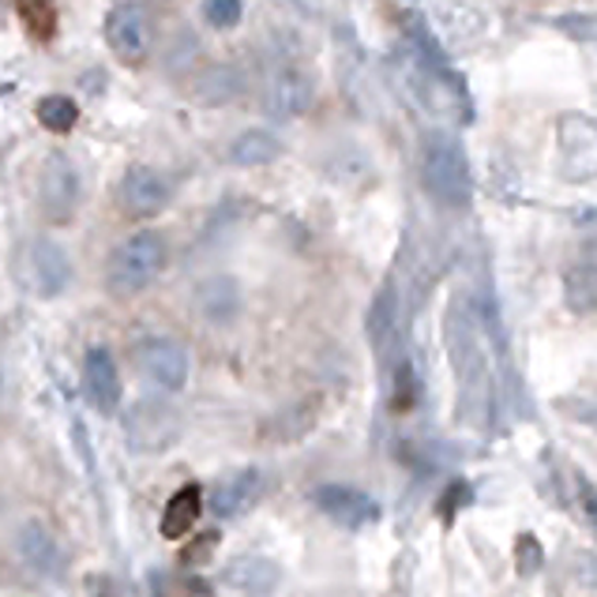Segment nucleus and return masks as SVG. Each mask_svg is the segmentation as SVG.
Masks as SVG:
<instances>
[{
    "label": "nucleus",
    "mask_w": 597,
    "mask_h": 597,
    "mask_svg": "<svg viewBox=\"0 0 597 597\" xmlns=\"http://www.w3.org/2000/svg\"><path fill=\"white\" fill-rule=\"evenodd\" d=\"M421 188L444 210H462L473 199V177H470V162L462 154V147L455 143L444 131L421 143Z\"/></svg>",
    "instance_id": "obj_1"
},
{
    "label": "nucleus",
    "mask_w": 597,
    "mask_h": 597,
    "mask_svg": "<svg viewBox=\"0 0 597 597\" xmlns=\"http://www.w3.org/2000/svg\"><path fill=\"white\" fill-rule=\"evenodd\" d=\"M170 249H165V237L158 230H139L128 241H120L113 249L110 263H105V286L117 297H136L162 275Z\"/></svg>",
    "instance_id": "obj_2"
},
{
    "label": "nucleus",
    "mask_w": 597,
    "mask_h": 597,
    "mask_svg": "<svg viewBox=\"0 0 597 597\" xmlns=\"http://www.w3.org/2000/svg\"><path fill=\"white\" fill-rule=\"evenodd\" d=\"M83 204V177L68 154H49L38 173V207L53 226H68Z\"/></svg>",
    "instance_id": "obj_3"
},
{
    "label": "nucleus",
    "mask_w": 597,
    "mask_h": 597,
    "mask_svg": "<svg viewBox=\"0 0 597 597\" xmlns=\"http://www.w3.org/2000/svg\"><path fill=\"white\" fill-rule=\"evenodd\" d=\"M15 271H20L23 289L34 297H60L68 289V283H72V260H68V252L60 249L57 241H49V237L26 241Z\"/></svg>",
    "instance_id": "obj_4"
},
{
    "label": "nucleus",
    "mask_w": 597,
    "mask_h": 597,
    "mask_svg": "<svg viewBox=\"0 0 597 597\" xmlns=\"http://www.w3.org/2000/svg\"><path fill=\"white\" fill-rule=\"evenodd\" d=\"M105 46L120 65H143L151 53V15L143 4H117L105 15Z\"/></svg>",
    "instance_id": "obj_5"
},
{
    "label": "nucleus",
    "mask_w": 597,
    "mask_h": 597,
    "mask_svg": "<svg viewBox=\"0 0 597 597\" xmlns=\"http://www.w3.org/2000/svg\"><path fill=\"white\" fill-rule=\"evenodd\" d=\"M136 365L154 388L181 391L188 383V349L177 338H147L136 346Z\"/></svg>",
    "instance_id": "obj_6"
},
{
    "label": "nucleus",
    "mask_w": 597,
    "mask_h": 597,
    "mask_svg": "<svg viewBox=\"0 0 597 597\" xmlns=\"http://www.w3.org/2000/svg\"><path fill=\"white\" fill-rule=\"evenodd\" d=\"M560 170L567 181L597 177V125L590 117L560 120Z\"/></svg>",
    "instance_id": "obj_7"
},
{
    "label": "nucleus",
    "mask_w": 597,
    "mask_h": 597,
    "mask_svg": "<svg viewBox=\"0 0 597 597\" xmlns=\"http://www.w3.org/2000/svg\"><path fill=\"white\" fill-rule=\"evenodd\" d=\"M117 196L128 218H154L170 207L173 188L151 165H131V170H125V177H120Z\"/></svg>",
    "instance_id": "obj_8"
},
{
    "label": "nucleus",
    "mask_w": 597,
    "mask_h": 597,
    "mask_svg": "<svg viewBox=\"0 0 597 597\" xmlns=\"http://www.w3.org/2000/svg\"><path fill=\"white\" fill-rule=\"evenodd\" d=\"M312 504L346 530H361V526H372L380 519V504L354 485H320L312 493Z\"/></svg>",
    "instance_id": "obj_9"
},
{
    "label": "nucleus",
    "mask_w": 597,
    "mask_h": 597,
    "mask_svg": "<svg viewBox=\"0 0 597 597\" xmlns=\"http://www.w3.org/2000/svg\"><path fill=\"white\" fill-rule=\"evenodd\" d=\"M83 391L91 399V406L99 414H117L120 406V372L117 361L105 346L87 349V361H83Z\"/></svg>",
    "instance_id": "obj_10"
},
{
    "label": "nucleus",
    "mask_w": 597,
    "mask_h": 597,
    "mask_svg": "<svg viewBox=\"0 0 597 597\" xmlns=\"http://www.w3.org/2000/svg\"><path fill=\"white\" fill-rule=\"evenodd\" d=\"M309 102H312V83L301 68L283 65V68L271 72V79H267V113L271 117L294 120L309 110Z\"/></svg>",
    "instance_id": "obj_11"
},
{
    "label": "nucleus",
    "mask_w": 597,
    "mask_h": 597,
    "mask_svg": "<svg viewBox=\"0 0 597 597\" xmlns=\"http://www.w3.org/2000/svg\"><path fill=\"white\" fill-rule=\"evenodd\" d=\"M263 493V473L260 470H237L230 478H222L210 493V507L222 519H233V515H244Z\"/></svg>",
    "instance_id": "obj_12"
},
{
    "label": "nucleus",
    "mask_w": 597,
    "mask_h": 597,
    "mask_svg": "<svg viewBox=\"0 0 597 597\" xmlns=\"http://www.w3.org/2000/svg\"><path fill=\"white\" fill-rule=\"evenodd\" d=\"M20 552L26 556V564H31L34 572H42V575H65L68 556H65L60 541L53 538L46 526H38V523L23 526V530H20Z\"/></svg>",
    "instance_id": "obj_13"
},
{
    "label": "nucleus",
    "mask_w": 597,
    "mask_h": 597,
    "mask_svg": "<svg viewBox=\"0 0 597 597\" xmlns=\"http://www.w3.org/2000/svg\"><path fill=\"white\" fill-rule=\"evenodd\" d=\"M199 512H204V489H199V485H184V489H177V493L170 496V504H165V512H162V523H158V530H162V538L181 541L184 533L196 526Z\"/></svg>",
    "instance_id": "obj_14"
},
{
    "label": "nucleus",
    "mask_w": 597,
    "mask_h": 597,
    "mask_svg": "<svg viewBox=\"0 0 597 597\" xmlns=\"http://www.w3.org/2000/svg\"><path fill=\"white\" fill-rule=\"evenodd\" d=\"M196 309L210 323H230L241 312V289H237L233 278H210V283L199 286Z\"/></svg>",
    "instance_id": "obj_15"
},
{
    "label": "nucleus",
    "mask_w": 597,
    "mask_h": 597,
    "mask_svg": "<svg viewBox=\"0 0 597 597\" xmlns=\"http://www.w3.org/2000/svg\"><path fill=\"white\" fill-rule=\"evenodd\" d=\"M278 154H283V147H278V139L271 136L267 128L241 131V136L233 139V147H230V162L244 165V170H260V165H271Z\"/></svg>",
    "instance_id": "obj_16"
},
{
    "label": "nucleus",
    "mask_w": 597,
    "mask_h": 597,
    "mask_svg": "<svg viewBox=\"0 0 597 597\" xmlns=\"http://www.w3.org/2000/svg\"><path fill=\"white\" fill-rule=\"evenodd\" d=\"M564 305L575 315H594L597 312V267L590 263H575L564 275Z\"/></svg>",
    "instance_id": "obj_17"
},
{
    "label": "nucleus",
    "mask_w": 597,
    "mask_h": 597,
    "mask_svg": "<svg viewBox=\"0 0 597 597\" xmlns=\"http://www.w3.org/2000/svg\"><path fill=\"white\" fill-rule=\"evenodd\" d=\"M394 315H399V301H394L391 289H383V294L372 301V309H368V323H365L376 354H388V346L394 338Z\"/></svg>",
    "instance_id": "obj_18"
},
{
    "label": "nucleus",
    "mask_w": 597,
    "mask_h": 597,
    "mask_svg": "<svg viewBox=\"0 0 597 597\" xmlns=\"http://www.w3.org/2000/svg\"><path fill=\"white\" fill-rule=\"evenodd\" d=\"M15 12L31 38L49 42L57 34V0H15Z\"/></svg>",
    "instance_id": "obj_19"
},
{
    "label": "nucleus",
    "mask_w": 597,
    "mask_h": 597,
    "mask_svg": "<svg viewBox=\"0 0 597 597\" xmlns=\"http://www.w3.org/2000/svg\"><path fill=\"white\" fill-rule=\"evenodd\" d=\"M34 113H38L42 128L57 131V136L72 131L76 120H79V105L68 99V94H46V99L38 102V110H34Z\"/></svg>",
    "instance_id": "obj_20"
},
{
    "label": "nucleus",
    "mask_w": 597,
    "mask_h": 597,
    "mask_svg": "<svg viewBox=\"0 0 597 597\" xmlns=\"http://www.w3.org/2000/svg\"><path fill=\"white\" fill-rule=\"evenodd\" d=\"M226 578H230V586H237V590L256 594V586H252V583L260 578V583L271 586V583H275V567L263 564V560H241V564L230 567V575H226Z\"/></svg>",
    "instance_id": "obj_21"
},
{
    "label": "nucleus",
    "mask_w": 597,
    "mask_h": 597,
    "mask_svg": "<svg viewBox=\"0 0 597 597\" xmlns=\"http://www.w3.org/2000/svg\"><path fill=\"white\" fill-rule=\"evenodd\" d=\"M244 15V0H204V20L215 31H233Z\"/></svg>",
    "instance_id": "obj_22"
},
{
    "label": "nucleus",
    "mask_w": 597,
    "mask_h": 597,
    "mask_svg": "<svg viewBox=\"0 0 597 597\" xmlns=\"http://www.w3.org/2000/svg\"><path fill=\"white\" fill-rule=\"evenodd\" d=\"M575 489H578V512H583V519L597 530V493H594V485L583 478V473H575Z\"/></svg>",
    "instance_id": "obj_23"
},
{
    "label": "nucleus",
    "mask_w": 597,
    "mask_h": 597,
    "mask_svg": "<svg viewBox=\"0 0 597 597\" xmlns=\"http://www.w3.org/2000/svg\"><path fill=\"white\" fill-rule=\"evenodd\" d=\"M199 546L196 549H188L184 552V560H199V556H210V549H215V541H218V533H204V538H196Z\"/></svg>",
    "instance_id": "obj_24"
}]
</instances>
